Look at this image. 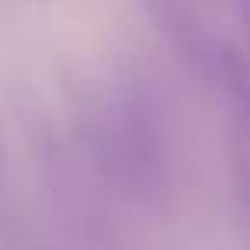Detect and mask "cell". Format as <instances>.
I'll return each instance as SVG.
<instances>
[{
    "label": "cell",
    "mask_w": 250,
    "mask_h": 250,
    "mask_svg": "<svg viewBox=\"0 0 250 250\" xmlns=\"http://www.w3.org/2000/svg\"><path fill=\"white\" fill-rule=\"evenodd\" d=\"M229 4H233V11L243 24V35H247V45H250V0H229Z\"/></svg>",
    "instance_id": "obj_4"
},
{
    "label": "cell",
    "mask_w": 250,
    "mask_h": 250,
    "mask_svg": "<svg viewBox=\"0 0 250 250\" xmlns=\"http://www.w3.org/2000/svg\"><path fill=\"white\" fill-rule=\"evenodd\" d=\"M35 158H38V175L45 185V195L52 202L55 219L62 223L65 233H72L79 243L89 250H110L113 247V212L117 199L106 192V185L96 178V171L83 161L76 144L52 127L38 130L35 141Z\"/></svg>",
    "instance_id": "obj_2"
},
{
    "label": "cell",
    "mask_w": 250,
    "mask_h": 250,
    "mask_svg": "<svg viewBox=\"0 0 250 250\" xmlns=\"http://www.w3.org/2000/svg\"><path fill=\"white\" fill-rule=\"evenodd\" d=\"M69 141L117 206L165 216L178 192V144L165 89L134 62L69 83Z\"/></svg>",
    "instance_id": "obj_1"
},
{
    "label": "cell",
    "mask_w": 250,
    "mask_h": 250,
    "mask_svg": "<svg viewBox=\"0 0 250 250\" xmlns=\"http://www.w3.org/2000/svg\"><path fill=\"white\" fill-rule=\"evenodd\" d=\"M141 4H144V14L151 18L154 31L161 35V42L171 48V55L195 79L212 86L229 42L212 31V24L192 0H141Z\"/></svg>",
    "instance_id": "obj_3"
}]
</instances>
